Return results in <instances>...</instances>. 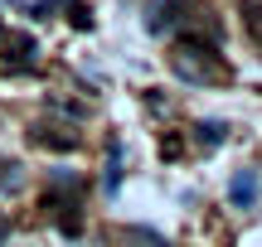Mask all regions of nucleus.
<instances>
[{
  "label": "nucleus",
  "mask_w": 262,
  "mask_h": 247,
  "mask_svg": "<svg viewBox=\"0 0 262 247\" xmlns=\"http://www.w3.org/2000/svg\"><path fill=\"white\" fill-rule=\"evenodd\" d=\"M160 151H165V155H170V160H175V155H180V151H185V141H175V136H170V141H160Z\"/></svg>",
  "instance_id": "10"
},
{
  "label": "nucleus",
  "mask_w": 262,
  "mask_h": 247,
  "mask_svg": "<svg viewBox=\"0 0 262 247\" xmlns=\"http://www.w3.org/2000/svg\"><path fill=\"white\" fill-rule=\"evenodd\" d=\"M5 233H10V223H5V213H0V242H5Z\"/></svg>",
  "instance_id": "12"
},
{
  "label": "nucleus",
  "mask_w": 262,
  "mask_h": 247,
  "mask_svg": "<svg viewBox=\"0 0 262 247\" xmlns=\"http://www.w3.org/2000/svg\"><path fill=\"white\" fill-rule=\"evenodd\" d=\"M170 68H175V78H185V83H194V87L228 83L224 54H219L214 44H199V39H180V44L170 48Z\"/></svg>",
  "instance_id": "1"
},
{
  "label": "nucleus",
  "mask_w": 262,
  "mask_h": 247,
  "mask_svg": "<svg viewBox=\"0 0 262 247\" xmlns=\"http://www.w3.org/2000/svg\"><path fill=\"white\" fill-rule=\"evenodd\" d=\"M34 145H44V151H78L83 145V136L73 131V126H63V121H34Z\"/></svg>",
  "instance_id": "2"
},
{
  "label": "nucleus",
  "mask_w": 262,
  "mask_h": 247,
  "mask_svg": "<svg viewBox=\"0 0 262 247\" xmlns=\"http://www.w3.org/2000/svg\"><path fill=\"white\" fill-rule=\"evenodd\" d=\"M126 238V247H170V238L165 233H156V228H141V223H131V228L122 233Z\"/></svg>",
  "instance_id": "5"
},
{
  "label": "nucleus",
  "mask_w": 262,
  "mask_h": 247,
  "mask_svg": "<svg viewBox=\"0 0 262 247\" xmlns=\"http://www.w3.org/2000/svg\"><path fill=\"white\" fill-rule=\"evenodd\" d=\"M257 194H262L257 170H238V175H233V184H228V204H233V209H253Z\"/></svg>",
  "instance_id": "4"
},
{
  "label": "nucleus",
  "mask_w": 262,
  "mask_h": 247,
  "mask_svg": "<svg viewBox=\"0 0 262 247\" xmlns=\"http://www.w3.org/2000/svg\"><path fill=\"white\" fill-rule=\"evenodd\" d=\"M185 10H194V0H160V5L150 10V34L180 29V24H185Z\"/></svg>",
  "instance_id": "3"
},
{
  "label": "nucleus",
  "mask_w": 262,
  "mask_h": 247,
  "mask_svg": "<svg viewBox=\"0 0 262 247\" xmlns=\"http://www.w3.org/2000/svg\"><path fill=\"white\" fill-rule=\"evenodd\" d=\"M73 24H78V29H88V24H93V15H88L83 5H73Z\"/></svg>",
  "instance_id": "11"
},
{
  "label": "nucleus",
  "mask_w": 262,
  "mask_h": 247,
  "mask_svg": "<svg viewBox=\"0 0 262 247\" xmlns=\"http://www.w3.org/2000/svg\"><path fill=\"white\" fill-rule=\"evenodd\" d=\"M224 131H228L224 121H199L194 126V145L199 151H219V145H224Z\"/></svg>",
  "instance_id": "6"
},
{
  "label": "nucleus",
  "mask_w": 262,
  "mask_h": 247,
  "mask_svg": "<svg viewBox=\"0 0 262 247\" xmlns=\"http://www.w3.org/2000/svg\"><path fill=\"white\" fill-rule=\"evenodd\" d=\"M238 15H243V29L262 44V0H243V10H238Z\"/></svg>",
  "instance_id": "8"
},
{
  "label": "nucleus",
  "mask_w": 262,
  "mask_h": 247,
  "mask_svg": "<svg viewBox=\"0 0 262 247\" xmlns=\"http://www.w3.org/2000/svg\"><path fill=\"white\" fill-rule=\"evenodd\" d=\"M49 184H54V194H78V189H83L68 170H54V175H49Z\"/></svg>",
  "instance_id": "9"
},
{
  "label": "nucleus",
  "mask_w": 262,
  "mask_h": 247,
  "mask_svg": "<svg viewBox=\"0 0 262 247\" xmlns=\"http://www.w3.org/2000/svg\"><path fill=\"white\" fill-rule=\"evenodd\" d=\"M19 184H25V165L10 160V155H0V194H15Z\"/></svg>",
  "instance_id": "7"
}]
</instances>
